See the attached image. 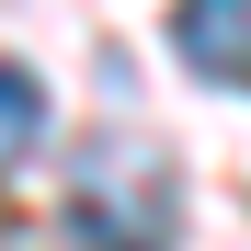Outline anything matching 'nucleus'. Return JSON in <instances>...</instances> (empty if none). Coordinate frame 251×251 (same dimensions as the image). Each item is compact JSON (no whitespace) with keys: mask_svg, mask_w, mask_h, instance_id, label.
Returning <instances> with one entry per match:
<instances>
[{"mask_svg":"<svg viewBox=\"0 0 251 251\" xmlns=\"http://www.w3.org/2000/svg\"><path fill=\"white\" fill-rule=\"evenodd\" d=\"M172 228H183V172L160 137L114 126V137L80 149V172H69V240L80 251H172Z\"/></svg>","mask_w":251,"mask_h":251,"instance_id":"obj_1","label":"nucleus"},{"mask_svg":"<svg viewBox=\"0 0 251 251\" xmlns=\"http://www.w3.org/2000/svg\"><path fill=\"white\" fill-rule=\"evenodd\" d=\"M172 57L217 92H251V0H172Z\"/></svg>","mask_w":251,"mask_h":251,"instance_id":"obj_2","label":"nucleus"},{"mask_svg":"<svg viewBox=\"0 0 251 251\" xmlns=\"http://www.w3.org/2000/svg\"><path fill=\"white\" fill-rule=\"evenodd\" d=\"M46 126H57V103H46V80H34L23 57H0V172H23V160L46 149Z\"/></svg>","mask_w":251,"mask_h":251,"instance_id":"obj_3","label":"nucleus"}]
</instances>
